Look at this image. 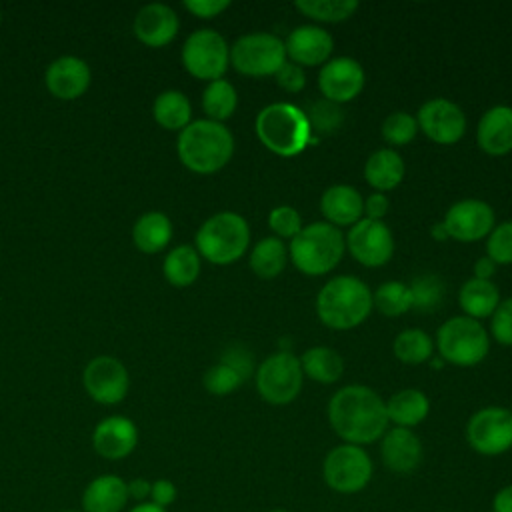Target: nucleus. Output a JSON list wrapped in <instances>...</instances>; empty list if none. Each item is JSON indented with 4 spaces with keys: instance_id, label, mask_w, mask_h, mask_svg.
<instances>
[{
    "instance_id": "nucleus-23",
    "label": "nucleus",
    "mask_w": 512,
    "mask_h": 512,
    "mask_svg": "<svg viewBox=\"0 0 512 512\" xmlns=\"http://www.w3.org/2000/svg\"><path fill=\"white\" fill-rule=\"evenodd\" d=\"M324 222L336 228H350L364 218V198L350 184H332L320 196Z\"/></svg>"
},
{
    "instance_id": "nucleus-49",
    "label": "nucleus",
    "mask_w": 512,
    "mask_h": 512,
    "mask_svg": "<svg viewBox=\"0 0 512 512\" xmlns=\"http://www.w3.org/2000/svg\"><path fill=\"white\" fill-rule=\"evenodd\" d=\"M388 210H390V200L382 192H372L364 200V218L368 220H384Z\"/></svg>"
},
{
    "instance_id": "nucleus-10",
    "label": "nucleus",
    "mask_w": 512,
    "mask_h": 512,
    "mask_svg": "<svg viewBox=\"0 0 512 512\" xmlns=\"http://www.w3.org/2000/svg\"><path fill=\"white\" fill-rule=\"evenodd\" d=\"M286 60L284 40L272 32H250L230 46V64L244 76H274Z\"/></svg>"
},
{
    "instance_id": "nucleus-47",
    "label": "nucleus",
    "mask_w": 512,
    "mask_h": 512,
    "mask_svg": "<svg viewBox=\"0 0 512 512\" xmlns=\"http://www.w3.org/2000/svg\"><path fill=\"white\" fill-rule=\"evenodd\" d=\"M184 8L196 18L210 20L230 8L228 0H184Z\"/></svg>"
},
{
    "instance_id": "nucleus-38",
    "label": "nucleus",
    "mask_w": 512,
    "mask_h": 512,
    "mask_svg": "<svg viewBox=\"0 0 512 512\" xmlns=\"http://www.w3.org/2000/svg\"><path fill=\"white\" fill-rule=\"evenodd\" d=\"M382 138L386 144H390V148H398V146H406L408 142H412L418 134V122L416 116L408 114V112H392L384 118L382 122Z\"/></svg>"
},
{
    "instance_id": "nucleus-3",
    "label": "nucleus",
    "mask_w": 512,
    "mask_h": 512,
    "mask_svg": "<svg viewBox=\"0 0 512 512\" xmlns=\"http://www.w3.org/2000/svg\"><path fill=\"white\" fill-rule=\"evenodd\" d=\"M254 130L264 148L282 158L302 154L316 140L306 112L290 102L264 106L254 120Z\"/></svg>"
},
{
    "instance_id": "nucleus-46",
    "label": "nucleus",
    "mask_w": 512,
    "mask_h": 512,
    "mask_svg": "<svg viewBox=\"0 0 512 512\" xmlns=\"http://www.w3.org/2000/svg\"><path fill=\"white\" fill-rule=\"evenodd\" d=\"M276 78V84L284 90V92H290V94H298L304 90L306 86V72L302 66L286 60L284 66L274 74Z\"/></svg>"
},
{
    "instance_id": "nucleus-44",
    "label": "nucleus",
    "mask_w": 512,
    "mask_h": 512,
    "mask_svg": "<svg viewBox=\"0 0 512 512\" xmlns=\"http://www.w3.org/2000/svg\"><path fill=\"white\" fill-rule=\"evenodd\" d=\"M490 336L504 346H512V296L500 300L490 316Z\"/></svg>"
},
{
    "instance_id": "nucleus-1",
    "label": "nucleus",
    "mask_w": 512,
    "mask_h": 512,
    "mask_svg": "<svg viewBox=\"0 0 512 512\" xmlns=\"http://www.w3.org/2000/svg\"><path fill=\"white\" fill-rule=\"evenodd\" d=\"M328 422L336 436L346 444L366 446L384 436L388 430L386 402L380 394L364 384L338 388L326 408Z\"/></svg>"
},
{
    "instance_id": "nucleus-21",
    "label": "nucleus",
    "mask_w": 512,
    "mask_h": 512,
    "mask_svg": "<svg viewBox=\"0 0 512 512\" xmlns=\"http://www.w3.org/2000/svg\"><path fill=\"white\" fill-rule=\"evenodd\" d=\"M424 456L422 442L410 428L392 426L380 438V458L394 474H412Z\"/></svg>"
},
{
    "instance_id": "nucleus-26",
    "label": "nucleus",
    "mask_w": 512,
    "mask_h": 512,
    "mask_svg": "<svg viewBox=\"0 0 512 512\" xmlns=\"http://www.w3.org/2000/svg\"><path fill=\"white\" fill-rule=\"evenodd\" d=\"M406 174V164L402 156L386 146L372 152L364 162V180L374 188V192H390L394 190Z\"/></svg>"
},
{
    "instance_id": "nucleus-39",
    "label": "nucleus",
    "mask_w": 512,
    "mask_h": 512,
    "mask_svg": "<svg viewBox=\"0 0 512 512\" xmlns=\"http://www.w3.org/2000/svg\"><path fill=\"white\" fill-rule=\"evenodd\" d=\"M412 308L416 310H434L444 298V282L436 274H422L410 284Z\"/></svg>"
},
{
    "instance_id": "nucleus-51",
    "label": "nucleus",
    "mask_w": 512,
    "mask_h": 512,
    "mask_svg": "<svg viewBox=\"0 0 512 512\" xmlns=\"http://www.w3.org/2000/svg\"><path fill=\"white\" fill-rule=\"evenodd\" d=\"M492 512H512V484L502 486L492 498Z\"/></svg>"
},
{
    "instance_id": "nucleus-19",
    "label": "nucleus",
    "mask_w": 512,
    "mask_h": 512,
    "mask_svg": "<svg viewBox=\"0 0 512 512\" xmlns=\"http://www.w3.org/2000/svg\"><path fill=\"white\" fill-rule=\"evenodd\" d=\"M286 46V58L302 68L312 66H324L330 60V54L334 50V40L330 32H326L322 26L304 24L294 28L288 38L284 40Z\"/></svg>"
},
{
    "instance_id": "nucleus-6",
    "label": "nucleus",
    "mask_w": 512,
    "mask_h": 512,
    "mask_svg": "<svg viewBox=\"0 0 512 512\" xmlns=\"http://www.w3.org/2000/svg\"><path fill=\"white\" fill-rule=\"evenodd\" d=\"M250 246V226L238 212H216L206 218L194 236V248L200 258L216 266H228L240 260Z\"/></svg>"
},
{
    "instance_id": "nucleus-28",
    "label": "nucleus",
    "mask_w": 512,
    "mask_h": 512,
    "mask_svg": "<svg viewBox=\"0 0 512 512\" xmlns=\"http://www.w3.org/2000/svg\"><path fill=\"white\" fill-rule=\"evenodd\" d=\"M172 234V220L160 210L144 212L136 218L132 226V240L136 248L144 254H158L160 250H164L170 244Z\"/></svg>"
},
{
    "instance_id": "nucleus-9",
    "label": "nucleus",
    "mask_w": 512,
    "mask_h": 512,
    "mask_svg": "<svg viewBox=\"0 0 512 512\" xmlns=\"http://www.w3.org/2000/svg\"><path fill=\"white\" fill-rule=\"evenodd\" d=\"M304 372L300 358L290 350H278L256 366V390L272 406L294 402L302 390Z\"/></svg>"
},
{
    "instance_id": "nucleus-40",
    "label": "nucleus",
    "mask_w": 512,
    "mask_h": 512,
    "mask_svg": "<svg viewBox=\"0 0 512 512\" xmlns=\"http://www.w3.org/2000/svg\"><path fill=\"white\" fill-rule=\"evenodd\" d=\"M304 112H306L310 128H312V136L314 134H330L344 120V114H342L340 106L334 104V102H328L324 98L312 102V106L308 110H304Z\"/></svg>"
},
{
    "instance_id": "nucleus-36",
    "label": "nucleus",
    "mask_w": 512,
    "mask_h": 512,
    "mask_svg": "<svg viewBox=\"0 0 512 512\" xmlns=\"http://www.w3.org/2000/svg\"><path fill=\"white\" fill-rule=\"evenodd\" d=\"M356 0H296L294 8L310 20L316 22H342L348 20L358 10Z\"/></svg>"
},
{
    "instance_id": "nucleus-34",
    "label": "nucleus",
    "mask_w": 512,
    "mask_h": 512,
    "mask_svg": "<svg viewBox=\"0 0 512 512\" xmlns=\"http://www.w3.org/2000/svg\"><path fill=\"white\" fill-rule=\"evenodd\" d=\"M238 106V92L232 82L220 78L206 84L202 92V110L208 120L222 122L228 120Z\"/></svg>"
},
{
    "instance_id": "nucleus-45",
    "label": "nucleus",
    "mask_w": 512,
    "mask_h": 512,
    "mask_svg": "<svg viewBox=\"0 0 512 512\" xmlns=\"http://www.w3.org/2000/svg\"><path fill=\"white\" fill-rule=\"evenodd\" d=\"M220 362L226 364V366H230L232 370H236V372L242 376V380H248V378L252 376L254 368H256L250 350H248L246 346H242V344H232V346H228V348L224 350Z\"/></svg>"
},
{
    "instance_id": "nucleus-11",
    "label": "nucleus",
    "mask_w": 512,
    "mask_h": 512,
    "mask_svg": "<svg viewBox=\"0 0 512 512\" xmlns=\"http://www.w3.org/2000/svg\"><path fill=\"white\" fill-rule=\"evenodd\" d=\"M180 58L190 76L212 82L224 78L230 66V46L220 32L200 28L184 40Z\"/></svg>"
},
{
    "instance_id": "nucleus-32",
    "label": "nucleus",
    "mask_w": 512,
    "mask_h": 512,
    "mask_svg": "<svg viewBox=\"0 0 512 512\" xmlns=\"http://www.w3.org/2000/svg\"><path fill=\"white\" fill-rule=\"evenodd\" d=\"M306 378L318 384H334L344 374V358L330 346H312L300 356Z\"/></svg>"
},
{
    "instance_id": "nucleus-15",
    "label": "nucleus",
    "mask_w": 512,
    "mask_h": 512,
    "mask_svg": "<svg viewBox=\"0 0 512 512\" xmlns=\"http://www.w3.org/2000/svg\"><path fill=\"white\" fill-rule=\"evenodd\" d=\"M418 130L436 144H456L466 132V116L462 108L448 98L426 100L416 114Z\"/></svg>"
},
{
    "instance_id": "nucleus-58",
    "label": "nucleus",
    "mask_w": 512,
    "mask_h": 512,
    "mask_svg": "<svg viewBox=\"0 0 512 512\" xmlns=\"http://www.w3.org/2000/svg\"><path fill=\"white\" fill-rule=\"evenodd\" d=\"M510 412H512V408H510Z\"/></svg>"
},
{
    "instance_id": "nucleus-2",
    "label": "nucleus",
    "mask_w": 512,
    "mask_h": 512,
    "mask_svg": "<svg viewBox=\"0 0 512 512\" xmlns=\"http://www.w3.org/2000/svg\"><path fill=\"white\" fill-rule=\"evenodd\" d=\"M176 152L180 162L196 174L222 170L234 154V136L222 124L208 118L192 120L178 132Z\"/></svg>"
},
{
    "instance_id": "nucleus-12",
    "label": "nucleus",
    "mask_w": 512,
    "mask_h": 512,
    "mask_svg": "<svg viewBox=\"0 0 512 512\" xmlns=\"http://www.w3.org/2000/svg\"><path fill=\"white\" fill-rule=\"evenodd\" d=\"M466 442L482 456H500L512 448V412L502 406L476 410L466 422Z\"/></svg>"
},
{
    "instance_id": "nucleus-22",
    "label": "nucleus",
    "mask_w": 512,
    "mask_h": 512,
    "mask_svg": "<svg viewBox=\"0 0 512 512\" xmlns=\"http://www.w3.org/2000/svg\"><path fill=\"white\" fill-rule=\"evenodd\" d=\"M180 28L178 14L162 2L144 4L134 16L136 38L150 48H162L170 44Z\"/></svg>"
},
{
    "instance_id": "nucleus-8",
    "label": "nucleus",
    "mask_w": 512,
    "mask_h": 512,
    "mask_svg": "<svg viewBox=\"0 0 512 512\" xmlns=\"http://www.w3.org/2000/svg\"><path fill=\"white\" fill-rule=\"evenodd\" d=\"M374 474V464L364 446L338 444L322 460V480L338 494L350 496L362 492Z\"/></svg>"
},
{
    "instance_id": "nucleus-43",
    "label": "nucleus",
    "mask_w": 512,
    "mask_h": 512,
    "mask_svg": "<svg viewBox=\"0 0 512 512\" xmlns=\"http://www.w3.org/2000/svg\"><path fill=\"white\" fill-rule=\"evenodd\" d=\"M268 226L276 238L292 240L302 230V218L296 212V208H292L288 204H280L270 210Z\"/></svg>"
},
{
    "instance_id": "nucleus-48",
    "label": "nucleus",
    "mask_w": 512,
    "mask_h": 512,
    "mask_svg": "<svg viewBox=\"0 0 512 512\" xmlns=\"http://www.w3.org/2000/svg\"><path fill=\"white\" fill-rule=\"evenodd\" d=\"M178 498V488L172 480L168 478H158L152 482V490H150V502L160 506V508H168L176 502Z\"/></svg>"
},
{
    "instance_id": "nucleus-41",
    "label": "nucleus",
    "mask_w": 512,
    "mask_h": 512,
    "mask_svg": "<svg viewBox=\"0 0 512 512\" xmlns=\"http://www.w3.org/2000/svg\"><path fill=\"white\" fill-rule=\"evenodd\" d=\"M202 384H204V388H206L210 394H214V396H226V394L238 390V388L244 384V380H242V376H240L236 370H232L230 366H226V364H222V362H216L214 366H210V368L204 372Z\"/></svg>"
},
{
    "instance_id": "nucleus-18",
    "label": "nucleus",
    "mask_w": 512,
    "mask_h": 512,
    "mask_svg": "<svg viewBox=\"0 0 512 512\" xmlns=\"http://www.w3.org/2000/svg\"><path fill=\"white\" fill-rule=\"evenodd\" d=\"M92 82V70L86 60L66 54L52 60L44 74V84L48 92L58 100L80 98Z\"/></svg>"
},
{
    "instance_id": "nucleus-37",
    "label": "nucleus",
    "mask_w": 512,
    "mask_h": 512,
    "mask_svg": "<svg viewBox=\"0 0 512 512\" xmlns=\"http://www.w3.org/2000/svg\"><path fill=\"white\" fill-rule=\"evenodd\" d=\"M372 306L384 316H402L412 310L410 286L400 280H388L372 292Z\"/></svg>"
},
{
    "instance_id": "nucleus-57",
    "label": "nucleus",
    "mask_w": 512,
    "mask_h": 512,
    "mask_svg": "<svg viewBox=\"0 0 512 512\" xmlns=\"http://www.w3.org/2000/svg\"><path fill=\"white\" fill-rule=\"evenodd\" d=\"M64 512H80V510H64Z\"/></svg>"
},
{
    "instance_id": "nucleus-31",
    "label": "nucleus",
    "mask_w": 512,
    "mask_h": 512,
    "mask_svg": "<svg viewBox=\"0 0 512 512\" xmlns=\"http://www.w3.org/2000/svg\"><path fill=\"white\" fill-rule=\"evenodd\" d=\"M202 270V258L198 250L190 244H178L172 248L162 262V274L168 284L176 288H186L194 284Z\"/></svg>"
},
{
    "instance_id": "nucleus-14",
    "label": "nucleus",
    "mask_w": 512,
    "mask_h": 512,
    "mask_svg": "<svg viewBox=\"0 0 512 512\" xmlns=\"http://www.w3.org/2000/svg\"><path fill=\"white\" fill-rule=\"evenodd\" d=\"M88 396L104 406L120 404L130 390V376L126 366L114 356L92 358L82 374Z\"/></svg>"
},
{
    "instance_id": "nucleus-16",
    "label": "nucleus",
    "mask_w": 512,
    "mask_h": 512,
    "mask_svg": "<svg viewBox=\"0 0 512 512\" xmlns=\"http://www.w3.org/2000/svg\"><path fill=\"white\" fill-rule=\"evenodd\" d=\"M448 236L458 242H476L488 238L496 226V214L492 206L478 198H466L454 202L442 220Z\"/></svg>"
},
{
    "instance_id": "nucleus-33",
    "label": "nucleus",
    "mask_w": 512,
    "mask_h": 512,
    "mask_svg": "<svg viewBox=\"0 0 512 512\" xmlns=\"http://www.w3.org/2000/svg\"><path fill=\"white\" fill-rule=\"evenodd\" d=\"M288 262V246L276 238L266 236L254 244L250 250V268L258 278L270 280L284 272Z\"/></svg>"
},
{
    "instance_id": "nucleus-17",
    "label": "nucleus",
    "mask_w": 512,
    "mask_h": 512,
    "mask_svg": "<svg viewBox=\"0 0 512 512\" xmlns=\"http://www.w3.org/2000/svg\"><path fill=\"white\" fill-rule=\"evenodd\" d=\"M366 82V74L362 64L350 56L330 58L318 74V88L324 100L334 104L352 102L360 96Z\"/></svg>"
},
{
    "instance_id": "nucleus-52",
    "label": "nucleus",
    "mask_w": 512,
    "mask_h": 512,
    "mask_svg": "<svg viewBox=\"0 0 512 512\" xmlns=\"http://www.w3.org/2000/svg\"><path fill=\"white\" fill-rule=\"evenodd\" d=\"M496 262L488 256H482L474 262V278H480V280H490L496 272Z\"/></svg>"
},
{
    "instance_id": "nucleus-5",
    "label": "nucleus",
    "mask_w": 512,
    "mask_h": 512,
    "mask_svg": "<svg viewBox=\"0 0 512 512\" xmlns=\"http://www.w3.org/2000/svg\"><path fill=\"white\" fill-rule=\"evenodd\" d=\"M346 250L344 234L328 222H312L288 244V258L298 272L306 276H324L332 272Z\"/></svg>"
},
{
    "instance_id": "nucleus-7",
    "label": "nucleus",
    "mask_w": 512,
    "mask_h": 512,
    "mask_svg": "<svg viewBox=\"0 0 512 512\" xmlns=\"http://www.w3.org/2000/svg\"><path fill=\"white\" fill-rule=\"evenodd\" d=\"M438 356L454 366L468 368L480 364L490 352V336L480 320L452 316L436 330Z\"/></svg>"
},
{
    "instance_id": "nucleus-56",
    "label": "nucleus",
    "mask_w": 512,
    "mask_h": 512,
    "mask_svg": "<svg viewBox=\"0 0 512 512\" xmlns=\"http://www.w3.org/2000/svg\"><path fill=\"white\" fill-rule=\"evenodd\" d=\"M0 24H2V8H0Z\"/></svg>"
},
{
    "instance_id": "nucleus-20",
    "label": "nucleus",
    "mask_w": 512,
    "mask_h": 512,
    "mask_svg": "<svg viewBox=\"0 0 512 512\" xmlns=\"http://www.w3.org/2000/svg\"><path fill=\"white\" fill-rule=\"evenodd\" d=\"M138 444L136 424L120 414L100 420L92 432V448L106 460H122L134 452Z\"/></svg>"
},
{
    "instance_id": "nucleus-30",
    "label": "nucleus",
    "mask_w": 512,
    "mask_h": 512,
    "mask_svg": "<svg viewBox=\"0 0 512 512\" xmlns=\"http://www.w3.org/2000/svg\"><path fill=\"white\" fill-rule=\"evenodd\" d=\"M154 122L170 132H180L192 122V104L180 90H164L152 102Z\"/></svg>"
},
{
    "instance_id": "nucleus-25",
    "label": "nucleus",
    "mask_w": 512,
    "mask_h": 512,
    "mask_svg": "<svg viewBox=\"0 0 512 512\" xmlns=\"http://www.w3.org/2000/svg\"><path fill=\"white\" fill-rule=\"evenodd\" d=\"M128 500V482L116 474H102L84 488L82 512H122Z\"/></svg>"
},
{
    "instance_id": "nucleus-54",
    "label": "nucleus",
    "mask_w": 512,
    "mask_h": 512,
    "mask_svg": "<svg viewBox=\"0 0 512 512\" xmlns=\"http://www.w3.org/2000/svg\"><path fill=\"white\" fill-rule=\"evenodd\" d=\"M130 512H168V510H164V508H160V506H156L148 500V502H140V504L132 506Z\"/></svg>"
},
{
    "instance_id": "nucleus-50",
    "label": "nucleus",
    "mask_w": 512,
    "mask_h": 512,
    "mask_svg": "<svg viewBox=\"0 0 512 512\" xmlns=\"http://www.w3.org/2000/svg\"><path fill=\"white\" fill-rule=\"evenodd\" d=\"M150 490H152V482H148L146 478H134L128 482V496L134 498L138 504L148 502Z\"/></svg>"
},
{
    "instance_id": "nucleus-13",
    "label": "nucleus",
    "mask_w": 512,
    "mask_h": 512,
    "mask_svg": "<svg viewBox=\"0 0 512 512\" xmlns=\"http://www.w3.org/2000/svg\"><path fill=\"white\" fill-rule=\"evenodd\" d=\"M350 256L366 268L384 266L394 254V236L384 220L362 218L344 236Z\"/></svg>"
},
{
    "instance_id": "nucleus-55",
    "label": "nucleus",
    "mask_w": 512,
    "mask_h": 512,
    "mask_svg": "<svg viewBox=\"0 0 512 512\" xmlns=\"http://www.w3.org/2000/svg\"><path fill=\"white\" fill-rule=\"evenodd\" d=\"M268 512H290V510H286V508H272V510H268Z\"/></svg>"
},
{
    "instance_id": "nucleus-29",
    "label": "nucleus",
    "mask_w": 512,
    "mask_h": 512,
    "mask_svg": "<svg viewBox=\"0 0 512 512\" xmlns=\"http://www.w3.org/2000/svg\"><path fill=\"white\" fill-rule=\"evenodd\" d=\"M458 304L468 318H490L500 304V290L492 280L470 278L462 284L458 292Z\"/></svg>"
},
{
    "instance_id": "nucleus-42",
    "label": "nucleus",
    "mask_w": 512,
    "mask_h": 512,
    "mask_svg": "<svg viewBox=\"0 0 512 512\" xmlns=\"http://www.w3.org/2000/svg\"><path fill=\"white\" fill-rule=\"evenodd\" d=\"M486 256L496 264H512V220H504L492 228L486 240Z\"/></svg>"
},
{
    "instance_id": "nucleus-35",
    "label": "nucleus",
    "mask_w": 512,
    "mask_h": 512,
    "mask_svg": "<svg viewBox=\"0 0 512 512\" xmlns=\"http://www.w3.org/2000/svg\"><path fill=\"white\" fill-rule=\"evenodd\" d=\"M392 352L402 364L418 366L434 356V342L424 330L406 328L394 338Z\"/></svg>"
},
{
    "instance_id": "nucleus-24",
    "label": "nucleus",
    "mask_w": 512,
    "mask_h": 512,
    "mask_svg": "<svg viewBox=\"0 0 512 512\" xmlns=\"http://www.w3.org/2000/svg\"><path fill=\"white\" fill-rule=\"evenodd\" d=\"M476 142L490 156H504L512 150V106L488 108L476 126Z\"/></svg>"
},
{
    "instance_id": "nucleus-4",
    "label": "nucleus",
    "mask_w": 512,
    "mask_h": 512,
    "mask_svg": "<svg viewBox=\"0 0 512 512\" xmlns=\"http://www.w3.org/2000/svg\"><path fill=\"white\" fill-rule=\"evenodd\" d=\"M372 290L356 276L330 278L316 296V314L332 330H352L372 312Z\"/></svg>"
},
{
    "instance_id": "nucleus-53",
    "label": "nucleus",
    "mask_w": 512,
    "mask_h": 512,
    "mask_svg": "<svg viewBox=\"0 0 512 512\" xmlns=\"http://www.w3.org/2000/svg\"><path fill=\"white\" fill-rule=\"evenodd\" d=\"M430 234H432V238H434V240H438V242H446V240H450V236H448V230H446V226H444L442 222H436V224H432V228H430Z\"/></svg>"
},
{
    "instance_id": "nucleus-27",
    "label": "nucleus",
    "mask_w": 512,
    "mask_h": 512,
    "mask_svg": "<svg viewBox=\"0 0 512 512\" xmlns=\"http://www.w3.org/2000/svg\"><path fill=\"white\" fill-rule=\"evenodd\" d=\"M386 402V416L398 428H414L422 424L430 412V400L422 390L404 388L394 392Z\"/></svg>"
}]
</instances>
